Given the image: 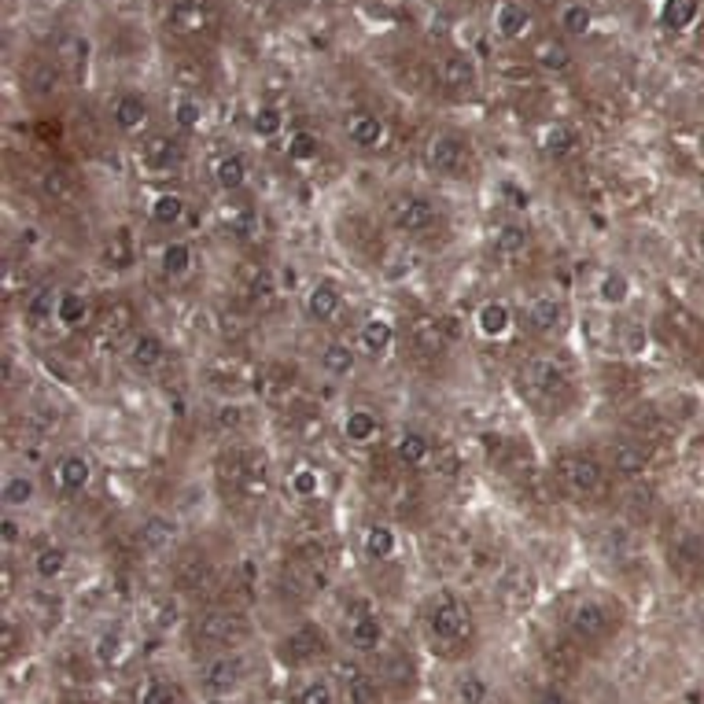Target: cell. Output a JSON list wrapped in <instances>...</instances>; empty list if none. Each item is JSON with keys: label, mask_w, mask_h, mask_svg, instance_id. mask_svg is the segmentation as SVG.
<instances>
[{"label": "cell", "mask_w": 704, "mask_h": 704, "mask_svg": "<svg viewBox=\"0 0 704 704\" xmlns=\"http://www.w3.org/2000/svg\"><path fill=\"white\" fill-rule=\"evenodd\" d=\"M174 583H178V590H185V593L207 590V586L214 583V568H210L207 554H199V550L181 554L178 564H174Z\"/></svg>", "instance_id": "obj_9"}, {"label": "cell", "mask_w": 704, "mask_h": 704, "mask_svg": "<svg viewBox=\"0 0 704 704\" xmlns=\"http://www.w3.org/2000/svg\"><path fill=\"white\" fill-rule=\"evenodd\" d=\"M137 704H185V693L170 679H148L137 690Z\"/></svg>", "instance_id": "obj_25"}, {"label": "cell", "mask_w": 704, "mask_h": 704, "mask_svg": "<svg viewBox=\"0 0 704 704\" xmlns=\"http://www.w3.org/2000/svg\"><path fill=\"white\" fill-rule=\"evenodd\" d=\"M162 269H167L170 277H185L192 269V247L181 244V240L167 244V247H162Z\"/></svg>", "instance_id": "obj_39"}, {"label": "cell", "mask_w": 704, "mask_h": 704, "mask_svg": "<svg viewBox=\"0 0 704 704\" xmlns=\"http://www.w3.org/2000/svg\"><path fill=\"white\" fill-rule=\"evenodd\" d=\"M63 568H67V550H63V546H44V550H37V557H34L37 579L52 583V579L63 575Z\"/></svg>", "instance_id": "obj_34"}, {"label": "cell", "mask_w": 704, "mask_h": 704, "mask_svg": "<svg viewBox=\"0 0 704 704\" xmlns=\"http://www.w3.org/2000/svg\"><path fill=\"white\" fill-rule=\"evenodd\" d=\"M491 247H495L498 258H516V255L527 251V233L520 226H502V229H495Z\"/></svg>", "instance_id": "obj_31"}, {"label": "cell", "mask_w": 704, "mask_h": 704, "mask_svg": "<svg viewBox=\"0 0 704 704\" xmlns=\"http://www.w3.org/2000/svg\"><path fill=\"white\" fill-rule=\"evenodd\" d=\"M41 192H44L48 199H71V196H74V185L67 181L63 170H44V174H41Z\"/></svg>", "instance_id": "obj_49"}, {"label": "cell", "mask_w": 704, "mask_h": 704, "mask_svg": "<svg viewBox=\"0 0 704 704\" xmlns=\"http://www.w3.org/2000/svg\"><path fill=\"white\" fill-rule=\"evenodd\" d=\"M428 167L443 178H461L465 170V144L458 137H436L428 144Z\"/></svg>", "instance_id": "obj_11"}, {"label": "cell", "mask_w": 704, "mask_h": 704, "mask_svg": "<svg viewBox=\"0 0 704 704\" xmlns=\"http://www.w3.org/2000/svg\"><path fill=\"white\" fill-rule=\"evenodd\" d=\"M575 144H579V140H575V130H568V126H550L546 137H543V151L554 155V159L568 155Z\"/></svg>", "instance_id": "obj_48"}, {"label": "cell", "mask_w": 704, "mask_h": 704, "mask_svg": "<svg viewBox=\"0 0 704 704\" xmlns=\"http://www.w3.org/2000/svg\"><path fill=\"white\" fill-rule=\"evenodd\" d=\"M557 479L564 483V491L572 498H593L605 487V468L590 454H564L557 461Z\"/></svg>", "instance_id": "obj_5"}, {"label": "cell", "mask_w": 704, "mask_h": 704, "mask_svg": "<svg viewBox=\"0 0 704 704\" xmlns=\"http://www.w3.org/2000/svg\"><path fill=\"white\" fill-rule=\"evenodd\" d=\"M96 653H100V661H115V653H119V638L103 634V638H100V649H96Z\"/></svg>", "instance_id": "obj_57"}, {"label": "cell", "mask_w": 704, "mask_h": 704, "mask_svg": "<svg viewBox=\"0 0 704 704\" xmlns=\"http://www.w3.org/2000/svg\"><path fill=\"white\" fill-rule=\"evenodd\" d=\"M381 686H391L399 697L413 693L417 690V664L410 653H402V649H395V653H388L381 661Z\"/></svg>", "instance_id": "obj_12"}, {"label": "cell", "mask_w": 704, "mask_h": 704, "mask_svg": "<svg viewBox=\"0 0 704 704\" xmlns=\"http://www.w3.org/2000/svg\"><path fill=\"white\" fill-rule=\"evenodd\" d=\"M321 631H313V627H299V631H292L284 641H281V657L288 661V664H310L313 657H321Z\"/></svg>", "instance_id": "obj_15"}, {"label": "cell", "mask_w": 704, "mask_h": 704, "mask_svg": "<svg viewBox=\"0 0 704 704\" xmlns=\"http://www.w3.org/2000/svg\"><path fill=\"white\" fill-rule=\"evenodd\" d=\"M340 288L333 281H317L310 292H306V317L310 321H333L340 313Z\"/></svg>", "instance_id": "obj_18"}, {"label": "cell", "mask_w": 704, "mask_h": 704, "mask_svg": "<svg viewBox=\"0 0 704 704\" xmlns=\"http://www.w3.org/2000/svg\"><path fill=\"white\" fill-rule=\"evenodd\" d=\"M288 155H292V159H299V162L313 159V155H317V137H313V133H306V130L292 133V140H288Z\"/></svg>", "instance_id": "obj_52"}, {"label": "cell", "mask_w": 704, "mask_h": 704, "mask_svg": "<svg viewBox=\"0 0 704 704\" xmlns=\"http://www.w3.org/2000/svg\"><path fill=\"white\" fill-rule=\"evenodd\" d=\"M244 679H247V661L236 653V649H226V653L210 657L203 664V675H199L203 690L214 693V697H229Z\"/></svg>", "instance_id": "obj_6"}, {"label": "cell", "mask_w": 704, "mask_h": 704, "mask_svg": "<svg viewBox=\"0 0 704 704\" xmlns=\"http://www.w3.org/2000/svg\"><path fill=\"white\" fill-rule=\"evenodd\" d=\"M214 428H222V431H240V428H244V410H240V406H222L218 413H214Z\"/></svg>", "instance_id": "obj_54"}, {"label": "cell", "mask_w": 704, "mask_h": 704, "mask_svg": "<svg viewBox=\"0 0 704 704\" xmlns=\"http://www.w3.org/2000/svg\"><path fill=\"white\" fill-rule=\"evenodd\" d=\"M697 247H700V255H704V229H700V236H697Z\"/></svg>", "instance_id": "obj_59"}, {"label": "cell", "mask_w": 704, "mask_h": 704, "mask_svg": "<svg viewBox=\"0 0 704 704\" xmlns=\"http://www.w3.org/2000/svg\"><path fill=\"white\" fill-rule=\"evenodd\" d=\"M520 388L538 406H557V402L568 399L572 381H568V369L561 362H554V358H535L520 372Z\"/></svg>", "instance_id": "obj_3"}, {"label": "cell", "mask_w": 704, "mask_h": 704, "mask_svg": "<svg viewBox=\"0 0 704 704\" xmlns=\"http://www.w3.org/2000/svg\"><path fill=\"white\" fill-rule=\"evenodd\" d=\"M37 495V487L30 476H8L5 479V506L8 509H19V506H30Z\"/></svg>", "instance_id": "obj_43"}, {"label": "cell", "mask_w": 704, "mask_h": 704, "mask_svg": "<svg viewBox=\"0 0 704 704\" xmlns=\"http://www.w3.org/2000/svg\"><path fill=\"white\" fill-rule=\"evenodd\" d=\"M495 26H498V34H502V37H520V34L527 30V8H524V5H516V0H509V5H502V8H498Z\"/></svg>", "instance_id": "obj_36"}, {"label": "cell", "mask_w": 704, "mask_h": 704, "mask_svg": "<svg viewBox=\"0 0 704 704\" xmlns=\"http://www.w3.org/2000/svg\"><path fill=\"white\" fill-rule=\"evenodd\" d=\"M347 137H351V144H358V148H376L384 140V122L376 119V115H354L351 122H347Z\"/></svg>", "instance_id": "obj_27"}, {"label": "cell", "mask_w": 704, "mask_h": 704, "mask_svg": "<svg viewBox=\"0 0 704 704\" xmlns=\"http://www.w3.org/2000/svg\"><path fill=\"white\" fill-rule=\"evenodd\" d=\"M292 704H336V690H333V682L324 675H313V679H306L299 686Z\"/></svg>", "instance_id": "obj_35"}, {"label": "cell", "mask_w": 704, "mask_h": 704, "mask_svg": "<svg viewBox=\"0 0 704 704\" xmlns=\"http://www.w3.org/2000/svg\"><path fill=\"white\" fill-rule=\"evenodd\" d=\"M321 365H324V372H333V376H347L354 369V351L347 343H329L321 351Z\"/></svg>", "instance_id": "obj_42"}, {"label": "cell", "mask_w": 704, "mask_h": 704, "mask_svg": "<svg viewBox=\"0 0 704 704\" xmlns=\"http://www.w3.org/2000/svg\"><path fill=\"white\" fill-rule=\"evenodd\" d=\"M531 704H575V697L561 686V682H543V686H535V693H531Z\"/></svg>", "instance_id": "obj_50"}, {"label": "cell", "mask_w": 704, "mask_h": 704, "mask_svg": "<svg viewBox=\"0 0 704 704\" xmlns=\"http://www.w3.org/2000/svg\"><path fill=\"white\" fill-rule=\"evenodd\" d=\"M63 704H85V700H63Z\"/></svg>", "instance_id": "obj_60"}, {"label": "cell", "mask_w": 704, "mask_h": 704, "mask_svg": "<svg viewBox=\"0 0 704 704\" xmlns=\"http://www.w3.org/2000/svg\"><path fill=\"white\" fill-rule=\"evenodd\" d=\"M133 321H137V310L130 303H111L103 313V329L111 336H126V333H133Z\"/></svg>", "instance_id": "obj_41"}, {"label": "cell", "mask_w": 704, "mask_h": 704, "mask_svg": "<svg viewBox=\"0 0 704 704\" xmlns=\"http://www.w3.org/2000/svg\"><path fill=\"white\" fill-rule=\"evenodd\" d=\"M199 119H203V115H199V103H196V100H181V103H178V126H181V130H196Z\"/></svg>", "instance_id": "obj_56"}, {"label": "cell", "mask_w": 704, "mask_h": 704, "mask_svg": "<svg viewBox=\"0 0 704 704\" xmlns=\"http://www.w3.org/2000/svg\"><path fill=\"white\" fill-rule=\"evenodd\" d=\"M144 162H148L151 170H170V167H178V162H181V151L167 137H151L144 144Z\"/></svg>", "instance_id": "obj_29"}, {"label": "cell", "mask_w": 704, "mask_h": 704, "mask_svg": "<svg viewBox=\"0 0 704 704\" xmlns=\"http://www.w3.org/2000/svg\"><path fill=\"white\" fill-rule=\"evenodd\" d=\"M598 295H602V303H605V306H623V303H627V295H631V281L620 274V269H612V274H605V277H602Z\"/></svg>", "instance_id": "obj_46"}, {"label": "cell", "mask_w": 704, "mask_h": 704, "mask_svg": "<svg viewBox=\"0 0 704 704\" xmlns=\"http://www.w3.org/2000/svg\"><path fill=\"white\" fill-rule=\"evenodd\" d=\"M399 458L406 465H424L431 458V443L428 436H420V431H406V436L399 439Z\"/></svg>", "instance_id": "obj_44"}, {"label": "cell", "mask_w": 704, "mask_h": 704, "mask_svg": "<svg viewBox=\"0 0 704 704\" xmlns=\"http://www.w3.org/2000/svg\"><path fill=\"white\" fill-rule=\"evenodd\" d=\"M395 550H399V538L391 527H369L365 531V557L388 561V557H395Z\"/></svg>", "instance_id": "obj_33"}, {"label": "cell", "mask_w": 704, "mask_h": 704, "mask_svg": "<svg viewBox=\"0 0 704 704\" xmlns=\"http://www.w3.org/2000/svg\"><path fill=\"white\" fill-rule=\"evenodd\" d=\"M281 111H277V107H262V111L255 115V133L258 137H277L281 133Z\"/></svg>", "instance_id": "obj_53"}, {"label": "cell", "mask_w": 704, "mask_h": 704, "mask_svg": "<svg viewBox=\"0 0 704 704\" xmlns=\"http://www.w3.org/2000/svg\"><path fill=\"white\" fill-rule=\"evenodd\" d=\"M137 538H140V546H144V550L159 554V550H167V546L174 543V538H178V524H174L170 516H148V520L140 524Z\"/></svg>", "instance_id": "obj_21"}, {"label": "cell", "mask_w": 704, "mask_h": 704, "mask_svg": "<svg viewBox=\"0 0 704 704\" xmlns=\"http://www.w3.org/2000/svg\"><path fill=\"white\" fill-rule=\"evenodd\" d=\"M126 354H130V365H133V369L151 372V369H159V365H162V358H167V343H162V336H159V333L140 329V333H133V340H130Z\"/></svg>", "instance_id": "obj_13"}, {"label": "cell", "mask_w": 704, "mask_h": 704, "mask_svg": "<svg viewBox=\"0 0 704 704\" xmlns=\"http://www.w3.org/2000/svg\"><path fill=\"white\" fill-rule=\"evenodd\" d=\"M92 479V465L85 454H67L60 465H56V487L63 495H82Z\"/></svg>", "instance_id": "obj_16"}, {"label": "cell", "mask_w": 704, "mask_h": 704, "mask_svg": "<svg viewBox=\"0 0 704 704\" xmlns=\"http://www.w3.org/2000/svg\"><path fill=\"white\" fill-rule=\"evenodd\" d=\"M343 704H384V686L358 664H343Z\"/></svg>", "instance_id": "obj_10"}, {"label": "cell", "mask_w": 704, "mask_h": 704, "mask_svg": "<svg viewBox=\"0 0 704 704\" xmlns=\"http://www.w3.org/2000/svg\"><path fill=\"white\" fill-rule=\"evenodd\" d=\"M543 664H546V671H550V679H554V682L572 679V675H575V668H579V645H575L572 638L546 641V645H543Z\"/></svg>", "instance_id": "obj_14"}, {"label": "cell", "mask_w": 704, "mask_h": 704, "mask_svg": "<svg viewBox=\"0 0 704 704\" xmlns=\"http://www.w3.org/2000/svg\"><path fill=\"white\" fill-rule=\"evenodd\" d=\"M347 641L358 649V653H381V645H384V620L376 616L369 605H354V612L347 620Z\"/></svg>", "instance_id": "obj_8"}, {"label": "cell", "mask_w": 704, "mask_h": 704, "mask_svg": "<svg viewBox=\"0 0 704 704\" xmlns=\"http://www.w3.org/2000/svg\"><path fill=\"white\" fill-rule=\"evenodd\" d=\"M358 343H362V351L365 354H384V351H391V343H395V324L388 321V317H369L365 324H362V333H358Z\"/></svg>", "instance_id": "obj_19"}, {"label": "cell", "mask_w": 704, "mask_h": 704, "mask_svg": "<svg viewBox=\"0 0 704 704\" xmlns=\"http://www.w3.org/2000/svg\"><path fill=\"white\" fill-rule=\"evenodd\" d=\"M454 704H491V682L479 671H465L454 682Z\"/></svg>", "instance_id": "obj_24"}, {"label": "cell", "mask_w": 704, "mask_h": 704, "mask_svg": "<svg viewBox=\"0 0 704 704\" xmlns=\"http://www.w3.org/2000/svg\"><path fill=\"white\" fill-rule=\"evenodd\" d=\"M196 638L207 641V645H218L222 653L233 645H244L251 638V623L244 612H233V609H210V612H199L196 616Z\"/></svg>", "instance_id": "obj_4"}, {"label": "cell", "mask_w": 704, "mask_h": 704, "mask_svg": "<svg viewBox=\"0 0 704 704\" xmlns=\"http://www.w3.org/2000/svg\"><path fill=\"white\" fill-rule=\"evenodd\" d=\"M439 222V207L424 196H399L391 203V226L399 233H428Z\"/></svg>", "instance_id": "obj_7"}, {"label": "cell", "mask_w": 704, "mask_h": 704, "mask_svg": "<svg viewBox=\"0 0 704 704\" xmlns=\"http://www.w3.org/2000/svg\"><path fill=\"white\" fill-rule=\"evenodd\" d=\"M424 627H428L431 645H436L443 657H461L465 649L476 641V620H472V609L458 598V593H450V590H439L436 598L428 602Z\"/></svg>", "instance_id": "obj_1"}, {"label": "cell", "mask_w": 704, "mask_h": 704, "mask_svg": "<svg viewBox=\"0 0 704 704\" xmlns=\"http://www.w3.org/2000/svg\"><path fill=\"white\" fill-rule=\"evenodd\" d=\"M645 465H649V454H645V447H641V443L620 439V443L612 447V468H616V472H623V476H638Z\"/></svg>", "instance_id": "obj_26"}, {"label": "cell", "mask_w": 704, "mask_h": 704, "mask_svg": "<svg viewBox=\"0 0 704 704\" xmlns=\"http://www.w3.org/2000/svg\"><path fill=\"white\" fill-rule=\"evenodd\" d=\"M60 299H63V292H56V288H37L26 303V321L34 324V329H41L44 321L60 317Z\"/></svg>", "instance_id": "obj_23"}, {"label": "cell", "mask_w": 704, "mask_h": 704, "mask_svg": "<svg viewBox=\"0 0 704 704\" xmlns=\"http://www.w3.org/2000/svg\"><path fill=\"white\" fill-rule=\"evenodd\" d=\"M15 535H19L15 520H5V543H15Z\"/></svg>", "instance_id": "obj_58"}, {"label": "cell", "mask_w": 704, "mask_h": 704, "mask_svg": "<svg viewBox=\"0 0 704 704\" xmlns=\"http://www.w3.org/2000/svg\"><path fill=\"white\" fill-rule=\"evenodd\" d=\"M85 317H89L85 295H82V292H63V299H60V317H56V321H63L67 329H82Z\"/></svg>", "instance_id": "obj_40"}, {"label": "cell", "mask_w": 704, "mask_h": 704, "mask_svg": "<svg viewBox=\"0 0 704 704\" xmlns=\"http://www.w3.org/2000/svg\"><path fill=\"white\" fill-rule=\"evenodd\" d=\"M476 324H479V333H483V336L498 340V336H506V333H509V324H513V310H509L502 299H487V303L479 306V313H476Z\"/></svg>", "instance_id": "obj_20"}, {"label": "cell", "mask_w": 704, "mask_h": 704, "mask_svg": "<svg viewBox=\"0 0 704 704\" xmlns=\"http://www.w3.org/2000/svg\"><path fill=\"white\" fill-rule=\"evenodd\" d=\"M214 181H218L226 192H236L247 185V162L244 155H226L218 167H214Z\"/></svg>", "instance_id": "obj_30"}, {"label": "cell", "mask_w": 704, "mask_h": 704, "mask_svg": "<svg viewBox=\"0 0 704 704\" xmlns=\"http://www.w3.org/2000/svg\"><path fill=\"white\" fill-rule=\"evenodd\" d=\"M527 321H531V329H535L538 336H554V333L564 329L568 313H564V306H561L554 295H546V299H535V303H531Z\"/></svg>", "instance_id": "obj_17"}, {"label": "cell", "mask_w": 704, "mask_h": 704, "mask_svg": "<svg viewBox=\"0 0 704 704\" xmlns=\"http://www.w3.org/2000/svg\"><path fill=\"white\" fill-rule=\"evenodd\" d=\"M535 60L543 63L546 71H564L568 63H572V52L561 44V41H543L535 48Z\"/></svg>", "instance_id": "obj_47"}, {"label": "cell", "mask_w": 704, "mask_h": 704, "mask_svg": "<svg viewBox=\"0 0 704 704\" xmlns=\"http://www.w3.org/2000/svg\"><path fill=\"white\" fill-rule=\"evenodd\" d=\"M343 436H347L351 443H369V439L376 436V417H372L369 410L347 413V420H343Z\"/></svg>", "instance_id": "obj_38"}, {"label": "cell", "mask_w": 704, "mask_h": 704, "mask_svg": "<svg viewBox=\"0 0 704 704\" xmlns=\"http://www.w3.org/2000/svg\"><path fill=\"white\" fill-rule=\"evenodd\" d=\"M111 119L122 133H137L148 122V103L140 96H119L115 107H111Z\"/></svg>", "instance_id": "obj_22"}, {"label": "cell", "mask_w": 704, "mask_h": 704, "mask_svg": "<svg viewBox=\"0 0 704 704\" xmlns=\"http://www.w3.org/2000/svg\"><path fill=\"white\" fill-rule=\"evenodd\" d=\"M292 491H295L299 498L317 495V472H313V468H299V472L292 476Z\"/></svg>", "instance_id": "obj_55"}, {"label": "cell", "mask_w": 704, "mask_h": 704, "mask_svg": "<svg viewBox=\"0 0 704 704\" xmlns=\"http://www.w3.org/2000/svg\"><path fill=\"white\" fill-rule=\"evenodd\" d=\"M472 82H476V67L465 56H450L443 63V85H450V89H472Z\"/></svg>", "instance_id": "obj_45"}, {"label": "cell", "mask_w": 704, "mask_h": 704, "mask_svg": "<svg viewBox=\"0 0 704 704\" xmlns=\"http://www.w3.org/2000/svg\"><path fill=\"white\" fill-rule=\"evenodd\" d=\"M700 15V0H664V12H661V23L668 30H690Z\"/></svg>", "instance_id": "obj_28"}, {"label": "cell", "mask_w": 704, "mask_h": 704, "mask_svg": "<svg viewBox=\"0 0 704 704\" xmlns=\"http://www.w3.org/2000/svg\"><path fill=\"white\" fill-rule=\"evenodd\" d=\"M590 23H593V15H590L583 5H568V8L561 12V26H564L568 34H586Z\"/></svg>", "instance_id": "obj_51"}, {"label": "cell", "mask_w": 704, "mask_h": 704, "mask_svg": "<svg viewBox=\"0 0 704 704\" xmlns=\"http://www.w3.org/2000/svg\"><path fill=\"white\" fill-rule=\"evenodd\" d=\"M181 218H185V199L178 192L155 196V203H151V222L155 226H178Z\"/></svg>", "instance_id": "obj_32"}, {"label": "cell", "mask_w": 704, "mask_h": 704, "mask_svg": "<svg viewBox=\"0 0 704 704\" xmlns=\"http://www.w3.org/2000/svg\"><path fill=\"white\" fill-rule=\"evenodd\" d=\"M564 631L575 645H602L620 631V609L609 605L605 598H575L564 612Z\"/></svg>", "instance_id": "obj_2"}, {"label": "cell", "mask_w": 704, "mask_h": 704, "mask_svg": "<svg viewBox=\"0 0 704 704\" xmlns=\"http://www.w3.org/2000/svg\"><path fill=\"white\" fill-rule=\"evenodd\" d=\"M413 340H417L420 351L439 354L443 351V329H439V321L436 317H417L413 321Z\"/></svg>", "instance_id": "obj_37"}]
</instances>
